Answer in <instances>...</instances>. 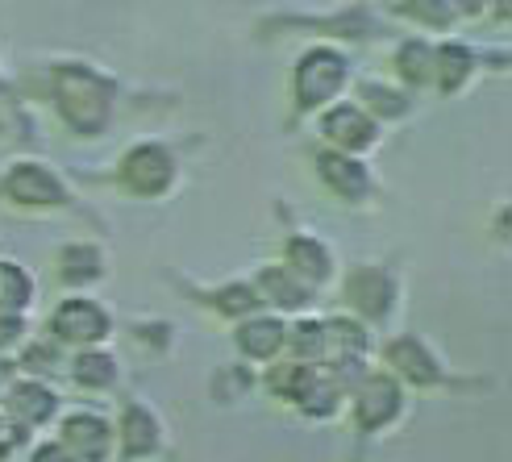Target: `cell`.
Segmentation results:
<instances>
[{"mask_svg": "<svg viewBox=\"0 0 512 462\" xmlns=\"http://www.w3.org/2000/svg\"><path fill=\"white\" fill-rule=\"evenodd\" d=\"M109 109H113L109 88L100 84V80H92L88 71H63V75H59V113H63L80 134L105 130Z\"/></svg>", "mask_w": 512, "mask_h": 462, "instance_id": "6da1fadb", "label": "cell"}, {"mask_svg": "<svg viewBox=\"0 0 512 462\" xmlns=\"http://www.w3.org/2000/svg\"><path fill=\"white\" fill-rule=\"evenodd\" d=\"M346 84V59L338 50L317 46L296 63V105L300 109H317L329 96H338Z\"/></svg>", "mask_w": 512, "mask_h": 462, "instance_id": "7a4b0ae2", "label": "cell"}, {"mask_svg": "<svg viewBox=\"0 0 512 462\" xmlns=\"http://www.w3.org/2000/svg\"><path fill=\"white\" fill-rule=\"evenodd\" d=\"M121 179H125V188L138 192V196H159V192L171 188V179H175V159L163 146H150V142L134 146L121 163Z\"/></svg>", "mask_w": 512, "mask_h": 462, "instance_id": "3957f363", "label": "cell"}, {"mask_svg": "<svg viewBox=\"0 0 512 462\" xmlns=\"http://www.w3.org/2000/svg\"><path fill=\"white\" fill-rule=\"evenodd\" d=\"M400 413V383L392 375H371L354 396V421L358 429H383Z\"/></svg>", "mask_w": 512, "mask_h": 462, "instance_id": "277c9868", "label": "cell"}, {"mask_svg": "<svg viewBox=\"0 0 512 462\" xmlns=\"http://www.w3.org/2000/svg\"><path fill=\"white\" fill-rule=\"evenodd\" d=\"M321 134H325L329 142H338V146L346 150V159H350V154L375 146L379 125H375L363 109H358V105H334V109L321 117Z\"/></svg>", "mask_w": 512, "mask_h": 462, "instance_id": "5b68a950", "label": "cell"}, {"mask_svg": "<svg viewBox=\"0 0 512 462\" xmlns=\"http://www.w3.org/2000/svg\"><path fill=\"white\" fill-rule=\"evenodd\" d=\"M109 446H113V429L92 417V413H71L63 421V450L75 458V462H105L109 458Z\"/></svg>", "mask_w": 512, "mask_h": 462, "instance_id": "8992f818", "label": "cell"}, {"mask_svg": "<svg viewBox=\"0 0 512 462\" xmlns=\"http://www.w3.org/2000/svg\"><path fill=\"white\" fill-rule=\"evenodd\" d=\"M392 275L383 271V267H354L346 275V296L350 304L363 313L367 321H379V317H388V308H392Z\"/></svg>", "mask_w": 512, "mask_h": 462, "instance_id": "52a82bcc", "label": "cell"}, {"mask_svg": "<svg viewBox=\"0 0 512 462\" xmlns=\"http://www.w3.org/2000/svg\"><path fill=\"white\" fill-rule=\"evenodd\" d=\"M5 192L17 200V204H34V209H42V204H63L67 192L55 175H50L46 167L38 163H21L5 175Z\"/></svg>", "mask_w": 512, "mask_h": 462, "instance_id": "ba28073f", "label": "cell"}, {"mask_svg": "<svg viewBox=\"0 0 512 462\" xmlns=\"http://www.w3.org/2000/svg\"><path fill=\"white\" fill-rule=\"evenodd\" d=\"M55 333L63 342H100L109 333V317H105V308H100L96 300H67L59 313H55Z\"/></svg>", "mask_w": 512, "mask_h": 462, "instance_id": "9c48e42d", "label": "cell"}, {"mask_svg": "<svg viewBox=\"0 0 512 462\" xmlns=\"http://www.w3.org/2000/svg\"><path fill=\"white\" fill-rule=\"evenodd\" d=\"M317 171H321L325 184L346 200H363L371 188V175L363 171V163L346 159V154H317Z\"/></svg>", "mask_w": 512, "mask_h": 462, "instance_id": "30bf717a", "label": "cell"}, {"mask_svg": "<svg viewBox=\"0 0 512 462\" xmlns=\"http://www.w3.org/2000/svg\"><path fill=\"white\" fill-rule=\"evenodd\" d=\"M388 363L404 375V379H413V383H438L442 379V367L433 363V354L417 342V338H396L392 346H388Z\"/></svg>", "mask_w": 512, "mask_h": 462, "instance_id": "8fae6325", "label": "cell"}, {"mask_svg": "<svg viewBox=\"0 0 512 462\" xmlns=\"http://www.w3.org/2000/svg\"><path fill=\"white\" fill-rule=\"evenodd\" d=\"M363 354H367V333L358 329V325H350V321H329L325 325V350H321V358H325L329 367L346 371Z\"/></svg>", "mask_w": 512, "mask_h": 462, "instance_id": "7c38bea8", "label": "cell"}, {"mask_svg": "<svg viewBox=\"0 0 512 462\" xmlns=\"http://www.w3.org/2000/svg\"><path fill=\"white\" fill-rule=\"evenodd\" d=\"M288 342V325L275 321V317H254V321H242L238 329V350L250 354V358H275Z\"/></svg>", "mask_w": 512, "mask_h": 462, "instance_id": "4fadbf2b", "label": "cell"}, {"mask_svg": "<svg viewBox=\"0 0 512 462\" xmlns=\"http://www.w3.org/2000/svg\"><path fill=\"white\" fill-rule=\"evenodd\" d=\"M117 438H121V450L130 454V458H142L159 446V421L146 413V408L130 404L121 413V429H117Z\"/></svg>", "mask_w": 512, "mask_h": 462, "instance_id": "5bb4252c", "label": "cell"}, {"mask_svg": "<svg viewBox=\"0 0 512 462\" xmlns=\"http://www.w3.org/2000/svg\"><path fill=\"white\" fill-rule=\"evenodd\" d=\"M288 271L296 279L304 275V279H317V284H321V279L334 271V259H329V250L317 238H292L288 242Z\"/></svg>", "mask_w": 512, "mask_h": 462, "instance_id": "9a60e30c", "label": "cell"}, {"mask_svg": "<svg viewBox=\"0 0 512 462\" xmlns=\"http://www.w3.org/2000/svg\"><path fill=\"white\" fill-rule=\"evenodd\" d=\"M259 292L275 304H284V308H304L309 304V284L304 279H296L288 267H267L259 275Z\"/></svg>", "mask_w": 512, "mask_h": 462, "instance_id": "2e32d148", "label": "cell"}, {"mask_svg": "<svg viewBox=\"0 0 512 462\" xmlns=\"http://www.w3.org/2000/svg\"><path fill=\"white\" fill-rule=\"evenodd\" d=\"M433 71H438L442 92H458L467 84V75L475 71V55L463 42H450V46H442L438 55H433Z\"/></svg>", "mask_w": 512, "mask_h": 462, "instance_id": "e0dca14e", "label": "cell"}, {"mask_svg": "<svg viewBox=\"0 0 512 462\" xmlns=\"http://www.w3.org/2000/svg\"><path fill=\"white\" fill-rule=\"evenodd\" d=\"M9 408L21 421H46L55 413V392L42 388V383H17L13 396H9Z\"/></svg>", "mask_w": 512, "mask_h": 462, "instance_id": "ac0fdd59", "label": "cell"}, {"mask_svg": "<svg viewBox=\"0 0 512 462\" xmlns=\"http://www.w3.org/2000/svg\"><path fill=\"white\" fill-rule=\"evenodd\" d=\"M34 296V279L25 275L17 263H0V313H21Z\"/></svg>", "mask_w": 512, "mask_h": 462, "instance_id": "d6986e66", "label": "cell"}, {"mask_svg": "<svg viewBox=\"0 0 512 462\" xmlns=\"http://www.w3.org/2000/svg\"><path fill=\"white\" fill-rule=\"evenodd\" d=\"M75 379H80L84 388H109V383L117 379V358L100 354V350L80 354L75 358Z\"/></svg>", "mask_w": 512, "mask_h": 462, "instance_id": "ffe728a7", "label": "cell"}, {"mask_svg": "<svg viewBox=\"0 0 512 462\" xmlns=\"http://www.w3.org/2000/svg\"><path fill=\"white\" fill-rule=\"evenodd\" d=\"M400 75L408 84H425L433 75V50L425 42H404L400 46Z\"/></svg>", "mask_w": 512, "mask_h": 462, "instance_id": "44dd1931", "label": "cell"}, {"mask_svg": "<svg viewBox=\"0 0 512 462\" xmlns=\"http://www.w3.org/2000/svg\"><path fill=\"white\" fill-rule=\"evenodd\" d=\"M292 346H296V354H300V363H304V367L317 363L321 350H325V325H321V321H304V325H296Z\"/></svg>", "mask_w": 512, "mask_h": 462, "instance_id": "7402d4cb", "label": "cell"}, {"mask_svg": "<svg viewBox=\"0 0 512 462\" xmlns=\"http://www.w3.org/2000/svg\"><path fill=\"white\" fill-rule=\"evenodd\" d=\"M213 304L221 308V313H234V317H238V313H250V308L259 304V292L238 284V288H225V292H217V296H213Z\"/></svg>", "mask_w": 512, "mask_h": 462, "instance_id": "603a6c76", "label": "cell"}, {"mask_svg": "<svg viewBox=\"0 0 512 462\" xmlns=\"http://www.w3.org/2000/svg\"><path fill=\"white\" fill-rule=\"evenodd\" d=\"M367 100H371L375 109L388 113V117H400V113L408 109L404 100H396V92H392V88H379V84H367Z\"/></svg>", "mask_w": 512, "mask_h": 462, "instance_id": "cb8c5ba5", "label": "cell"}, {"mask_svg": "<svg viewBox=\"0 0 512 462\" xmlns=\"http://www.w3.org/2000/svg\"><path fill=\"white\" fill-rule=\"evenodd\" d=\"M400 13H408V17H429V21L454 17V9H450V5H408V9H400Z\"/></svg>", "mask_w": 512, "mask_h": 462, "instance_id": "d4e9b609", "label": "cell"}, {"mask_svg": "<svg viewBox=\"0 0 512 462\" xmlns=\"http://www.w3.org/2000/svg\"><path fill=\"white\" fill-rule=\"evenodd\" d=\"M17 338H21V317L0 313V346H9V342H17Z\"/></svg>", "mask_w": 512, "mask_h": 462, "instance_id": "484cf974", "label": "cell"}, {"mask_svg": "<svg viewBox=\"0 0 512 462\" xmlns=\"http://www.w3.org/2000/svg\"><path fill=\"white\" fill-rule=\"evenodd\" d=\"M34 462H75V458L63 446H38L34 450Z\"/></svg>", "mask_w": 512, "mask_h": 462, "instance_id": "4316f807", "label": "cell"}]
</instances>
